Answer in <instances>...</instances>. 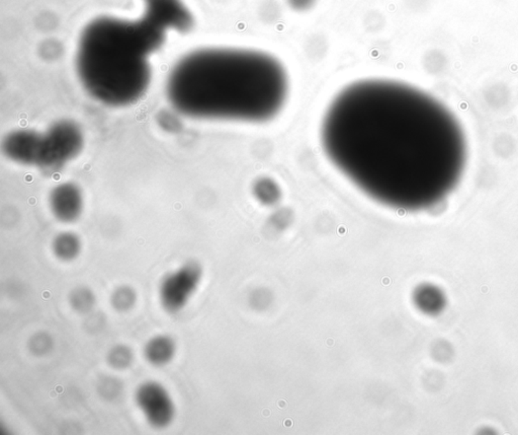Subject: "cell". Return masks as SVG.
Segmentation results:
<instances>
[{
  "mask_svg": "<svg viewBox=\"0 0 518 435\" xmlns=\"http://www.w3.org/2000/svg\"><path fill=\"white\" fill-rule=\"evenodd\" d=\"M137 20L98 17L80 35L76 50L78 78L93 100L113 108L139 102L150 86V57L167 31H187L191 15L180 0H145Z\"/></svg>",
  "mask_w": 518,
  "mask_h": 435,
  "instance_id": "cell-3",
  "label": "cell"
},
{
  "mask_svg": "<svg viewBox=\"0 0 518 435\" xmlns=\"http://www.w3.org/2000/svg\"><path fill=\"white\" fill-rule=\"evenodd\" d=\"M134 356L131 348L125 345H117L109 352L108 361L116 369L128 368L133 362Z\"/></svg>",
  "mask_w": 518,
  "mask_h": 435,
  "instance_id": "cell-13",
  "label": "cell"
},
{
  "mask_svg": "<svg viewBox=\"0 0 518 435\" xmlns=\"http://www.w3.org/2000/svg\"><path fill=\"white\" fill-rule=\"evenodd\" d=\"M40 131L19 129L6 136L2 151L11 162L22 166L36 167Z\"/></svg>",
  "mask_w": 518,
  "mask_h": 435,
  "instance_id": "cell-8",
  "label": "cell"
},
{
  "mask_svg": "<svg viewBox=\"0 0 518 435\" xmlns=\"http://www.w3.org/2000/svg\"><path fill=\"white\" fill-rule=\"evenodd\" d=\"M135 401L147 422L156 429L168 427L175 418L176 408L173 397L157 381L141 383L136 390Z\"/></svg>",
  "mask_w": 518,
  "mask_h": 435,
  "instance_id": "cell-6",
  "label": "cell"
},
{
  "mask_svg": "<svg viewBox=\"0 0 518 435\" xmlns=\"http://www.w3.org/2000/svg\"><path fill=\"white\" fill-rule=\"evenodd\" d=\"M202 268L187 262L167 274L160 283L159 300L169 314H178L187 307L202 280Z\"/></svg>",
  "mask_w": 518,
  "mask_h": 435,
  "instance_id": "cell-5",
  "label": "cell"
},
{
  "mask_svg": "<svg viewBox=\"0 0 518 435\" xmlns=\"http://www.w3.org/2000/svg\"><path fill=\"white\" fill-rule=\"evenodd\" d=\"M84 136L74 122L61 120L40 131L38 158L36 167L56 173L75 160L82 151Z\"/></svg>",
  "mask_w": 518,
  "mask_h": 435,
  "instance_id": "cell-4",
  "label": "cell"
},
{
  "mask_svg": "<svg viewBox=\"0 0 518 435\" xmlns=\"http://www.w3.org/2000/svg\"><path fill=\"white\" fill-rule=\"evenodd\" d=\"M69 303L75 312L88 314L95 305V296L86 287H78L72 290L69 296Z\"/></svg>",
  "mask_w": 518,
  "mask_h": 435,
  "instance_id": "cell-12",
  "label": "cell"
},
{
  "mask_svg": "<svg viewBox=\"0 0 518 435\" xmlns=\"http://www.w3.org/2000/svg\"><path fill=\"white\" fill-rule=\"evenodd\" d=\"M122 386L120 381L113 378H106L100 383V392L107 399H115L119 396Z\"/></svg>",
  "mask_w": 518,
  "mask_h": 435,
  "instance_id": "cell-15",
  "label": "cell"
},
{
  "mask_svg": "<svg viewBox=\"0 0 518 435\" xmlns=\"http://www.w3.org/2000/svg\"><path fill=\"white\" fill-rule=\"evenodd\" d=\"M328 160L357 189L384 206L418 211L455 188L466 162L455 115L421 89L370 78L341 89L321 123Z\"/></svg>",
  "mask_w": 518,
  "mask_h": 435,
  "instance_id": "cell-1",
  "label": "cell"
},
{
  "mask_svg": "<svg viewBox=\"0 0 518 435\" xmlns=\"http://www.w3.org/2000/svg\"><path fill=\"white\" fill-rule=\"evenodd\" d=\"M49 206L56 220L63 223L75 222L84 211V194L74 183H62L51 191Z\"/></svg>",
  "mask_w": 518,
  "mask_h": 435,
  "instance_id": "cell-7",
  "label": "cell"
},
{
  "mask_svg": "<svg viewBox=\"0 0 518 435\" xmlns=\"http://www.w3.org/2000/svg\"><path fill=\"white\" fill-rule=\"evenodd\" d=\"M136 301H137V293L131 287H127V285L118 287L111 293V307L120 312H128L133 309Z\"/></svg>",
  "mask_w": 518,
  "mask_h": 435,
  "instance_id": "cell-11",
  "label": "cell"
},
{
  "mask_svg": "<svg viewBox=\"0 0 518 435\" xmlns=\"http://www.w3.org/2000/svg\"><path fill=\"white\" fill-rule=\"evenodd\" d=\"M289 77L269 53L204 48L180 58L166 80L171 107L201 120L263 123L285 107Z\"/></svg>",
  "mask_w": 518,
  "mask_h": 435,
  "instance_id": "cell-2",
  "label": "cell"
},
{
  "mask_svg": "<svg viewBox=\"0 0 518 435\" xmlns=\"http://www.w3.org/2000/svg\"><path fill=\"white\" fill-rule=\"evenodd\" d=\"M176 343L169 335H157L146 343L145 359L153 367H162L173 361L176 354Z\"/></svg>",
  "mask_w": 518,
  "mask_h": 435,
  "instance_id": "cell-9",
  "label": "cell"
},
{
  "mask_svg": "<svg viewBox=\"0 0 518 435\" xmlns=\"http://www.w3.org/2000/svg\"><path fill=\"white\" fill-rule=\"evenodd\" d=\"M53 340L50 335L38 333L30 341V349L36 356H44L52 349Z\"/></svg>",
  "mask_w": 518,
  "mask_h": 435,
  "instance_id": "cell-14",
  "label": "cell"
},
{
  "mask_svg": "<svg viewBox=\"0 0 518 435\" xmlns=\"http://www.w3.org/2000/svg\"><path fill=\"white\" fill-rule=\"evenodd\" d=\"M52 250L54 255L64 262L74 260L81 251V242L73 233H61L53 241Z\"/></svg>",
  "mask_w": 518,
  "mask_h": 435,
  "instance_id": "cell-10",
  "label": "cell"
}]
</instances>
